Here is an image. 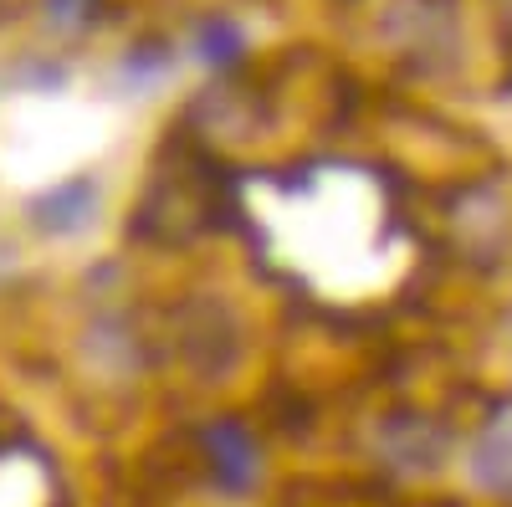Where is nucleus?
Masks as SVG:
<instances>
[{"label":"nucleus","mask_w":512,"mask_h":507,"mask_svg":"<svg viewBox=\"0 0 512 507\" xmlns=\"http://www.w3.org/2000/svg\"><path fill=\"white\" fill-rule=\"evenodd\" d=\"M93 210H98V190L88 180H72V185H57L47 195H36L26 205V216L47 231V236H67V231H82L93 221Z\"/></svg>","instance_id":"obj_1"},{"label":"nucleus","mask_w":512,"mask_h":507,"mask_svg":"<svg viewBox=\"0 0 512 507\" xmlns=\"http://www.w3.org/2000/svg\"><path fill=\"white\" fill-rule=\"evenodd\" d=\"M205 446H210V456H216V472H221L226 482H246V477H251L256 451H251V441H246L236 426H216V431L205 436Z\"/></svg>","instance_id":"obj_2"},{"label":"nucleus","mask_w":512,"mask_h":507,"mask_svg":"<svg viewBox=\"0 0 512 507\" xmlns=\"http://www.w3.org/2000/svg\"><path fill=\"white\" fill-rule=\"evenodd\" d=\"M205 52H210V57L236 52V36H231V31H210V36H205Z\"/></svg>","instance_id":"obj_3"}]
</instances>
